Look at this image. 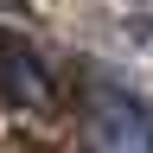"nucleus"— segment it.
Returning <instances> with one entry per match:
<instances>
[{"label":"nucleus","instance_id":"nucleus-1","mask_svg":"<svg viewBox=\"0 0 153 153\" xmlns=\"http://www.w3.org/2000/svg\"><path fill=\"white\" fill-rule=\"evenodd\" d=\"M89 147L96 153H153V115L128 89H96L89 96Z\"/></svg>","mask_w":153,"mask_h":153}]
</instances>
